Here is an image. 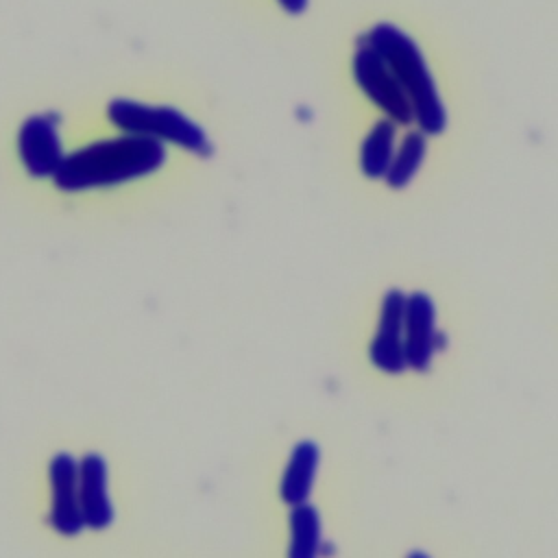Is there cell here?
<instances>
[{
  "label": "cell",
  "mask_w": 558,
  "mask_h": 558,
  "mask_svg": "<svg viewBox=\"0 0 558 558\" xmlns=\"http://www.w3.org/2000/svg\"><path fill=\"white\" fill-rule=\"evenodd\" d=\"M368 46L386 61L403 94L408 96L414 113V122L425 135H438L447 126V113L436 89V81L423 59L416 41L392 24H375L362 35Z\"/></svg>",
  "instance_id": "cell-2"
},
{
  "label": "cell",
  "mask_w": 558,
  "mask_h": 558,
  "mask_svg": "<svg viewBox=\"0 0 558 558\" xmlns=\"http://www.w3.org/2000/svg\"><path fill=\"white\" fill-rule=\"evenodd\" d=\"M318 460H320V451L312 440H301L294 445V449L288 458V464L283 469V475H281V486H279L281 499L290 508L307 504L312 484L316 477Z\"/></svg>",
  "instance_id": "cell-10"
},
{
  "label": "cell",
  "mask_w": 558,
  "mask_h": 558,
  "mask_svg": "<svg viewBox=\"0 0 558 558\" xmlns=\"http://www.w3.org/2000/svg\"><path fill=\"white\" fill-rule=\"evenodd\" d=\"M163 161L166 148L161 142L122 133L65 155L52 181L63 192L109 187L146 177L161 168Z\"/></svg>",
  "instance_id": "cell-1"
},
{
  "label": "cell",
  "mask_w": 558,
  "mask_h": 558,
  "mask_svg": "<svg viewBox=\"0 0 558 558\" xmlns=\"http://www.w3.org/2000/svg\"><path fill=\"white\" fill-rule=\"evenodd\" d=\"M17 153L22 166L31 177H54L65 159L57 133V116L37 113L26 118L17 133Z\"/></svg>",
  "instance_id": "cell-5"
},
{
  "label": "cell",
  "mask_w": 558,
  "mask_h": 558,
  "mask_svg": "<svg viewBox=\"0 0 558 558\" xmlns=\"http://www.w3.org/2000/svg\"><path fill=\"white\" fill-rule=\"evenodd\" d=\"M436 307L432 299L425 292L408 294L403 320L408 368H414L418 373L429 368L432 355L436 351Z\"/></svg>",
  "instance_id": "cell-8"
},
{
  "label": "cell",
  "mask_w": 558,
  "mask_h": 558,
  "mask_svg": "<svg viewBox=\"0 0 558 558\" xmlns=\"http://www.w3.org/2000/svg\"><path fill=\"white\" fill-rule=\"evenodd\" d=\"M52 506L50 525L63 536H76L83 527V512L78 499V462L70 453H57L48 466Z\"/></svg>",
  "instance_id": "cell-7"
},
{
  "label": "cell",
  "mask_w": 558,
  "mask_h": 558,
  "mask_svg": "<svg viewBox=\"0 0 558 558\" xmlns=\"http://www.w3.org/2000/svg\"><path fill=\"white\" fill-rule=\"evenodd\" d=\"M277 2L281 4L283 11H288V13H292V15L303 13L305 7H307V0H277Z\"/></svg>",
  "instance_id": "cell-14"
},
{
  "label": "cell",
  "mask_w": 558,
  "mask_h": 558,
  "mask_svg": "<svg viewBox=\"0 0 558 558\" xmlns=\"http://www.w3.org/2000/svg\"><path fill=\"white\" fill-rule=\"evenodd\" d=\"M405 294L401 290H388L381 299L379 323L375 338L371 342L368 355L371 362L390 375H397L408 368L405 360V340H403V320H405Z\"/></svg>",
  "instance_id": "cell-6"
},
{
  "label": "cell",
  "mask_w": 558,
  "mask_h": 558,
  "mask_svg": "<svg viewBox=\"0 0 558 558\" xmlns=\"http://www.w3.org/2000/svg\"><path fill=\"white\" fill-rule=\"evenodd\" d=\"M353 78L357 87L366 94V98L384 111L388 120L397 126L414 124V113L408 96L403 94L399 81L386 65V61L377 54L373 46L366 44L364 37L357 39V48L353 54Z\"/></svg>",
  "instance_id": "cell-4"
},
{
  "label": "cell",
  "mask_w": 558,
  "mask_h": 558,
  "mask_svg": "<svg viewBox=\"0 0 558 558\" xmlns=\"http://www.w3.org/2000/svg\"><path fill=\"white\" fill-rule=\"evenodd\" d=\"M397 142V124L388 118H381L366 133L360 148V168L368 179H384L390 161L395 157Z\"/></svg>",
  "instance_id": "cell-11"
},
{
  "label": "cell",
  "mask_w": 558,
  "mask_h": 558,
  "mask_svg": "<svg viewBox=\"0 0 558 558\" xmlns=\"http://www.w3.org/2000/svg\"><path fill=\"white\" fill-rule=\"evenodd\" d=\"M107 116L122 133L153 137L157 142H170L201 157L211 155V144L205 131L187 116L172 107H155L129 98H116L107 107Z\"/></svg>",
  "instance_id": "cell-3"
},
{
  "label": "cell",
  "mask_w": 558,
  "mask_h": 558,
  "mask_svg": "<svg viewBox=\"0 0 558 558\" xmlns=\"http://www.w3.org/2000/svg\"><path fill=\"white\" fill-rule=\"evenodd\" d=\"M78 499L85 527L105 530L113 521V506L107 493V464L98 453L78 460Z\"/></svg>",
  "instance_id": "cell-9"
},
{
  "label": "cell",
  "mask_w": 558,
  "mask_h": 558,
  "mask_svg": "<svg viewBox=\"0 0 558 558\" xmlns=\"http://www.w3.org/2000/svg\"><path fill=\"white\" fill-rule=\"evenodd\" d=\"M288 523H290L288 558H320L323 527H320L318 510L310 504L292 506Z\"/></svg>",
  "instance_id": "cell-12"
},
{
  "label": "cell",
  "mask_w": 558,
  "mask_h": 558,
  "mask_svg": "<svg viewBox=\"0 0 558 558\" xmlns=\"http://www.w3.org/2000/svg\"><path fill=\"white\" fill-rule=\"evenodd\" d=\"M425 148H427V142H425V133L421 129L405 133L401 137L399 148L395 150L390 168L384 177L386 183L395 190L405 187L414 179L416 170L421 168L423 157H425Z\"/></svg>",
  "instance_id": "cell-13"
}]
</instances>
